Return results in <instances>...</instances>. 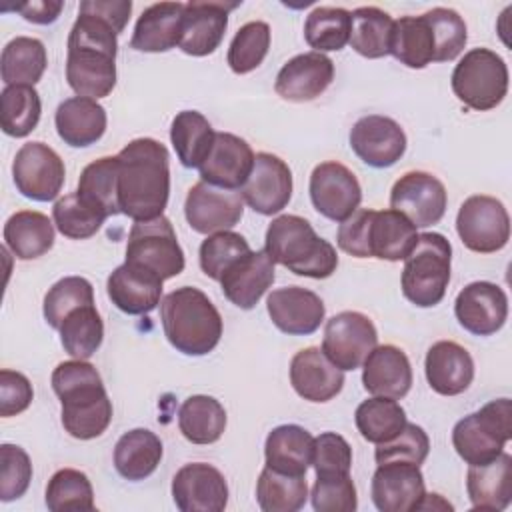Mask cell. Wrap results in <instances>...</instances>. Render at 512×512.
<instances>
[{
	"mask_svg": "<svg viewBox=\"0 0 512 512\" xmlns=\"http://www.w3.org/2000/svg\"><path fill=\"white\" fill-rule=\"evenodd\" d=\"M66 48L68 86L84 98L108 96L116 86L118 32L114 26L80 2Z\"/></svg>",
	"mask_w": 512,
	"mask_h": 512,
	"instance_id": "cell-1",
	"label": "cell"
},
{
	"mask_svg": "<svg viewBox=\"0 0 512 512\" xmlns=\"http://www.w3.org/2000/svg\"><path fill=\"white\" fill-rule=\"evenodd\" d=\"M116 158L120 214L134 222L162 216L170 196V156L166 146L154 138H136Z\"/></svg>",
	"mask_w": 512,
	"mask_h": 512,
	"instance_id": "cell-2",
	"label": "cell"
},
{
	"mask_svg": "<svg viewBox=\"0 0 512 512\" xmlns=\"http://www.w3.org/2000/svg\"><path fill=\"white\" fill-rule=\"evenodd\" d=\"M50 382L62 404V426L72 438L92 440L106 432L112 422V402L90 362L78 358L60 362Z\"/></svg>",
	"mask_w": 512,
	"mask_h": 512,
	"instance_id": "cell-3",
	"label": "cell"
},
{
	"mask_svg": "<svg viewBox=\"0 0 512 512\" xmlns=\"http://www.w3.org/2000/svg\"><path fill=\"white\" fill-rule=\"evenodd\" d=\"M166 340L186 356L212 352L222 336V316L212 300L194 286H180L160 300Z\"/></svg>",
	"mask_w": 512,
	"mask_h": 512,
	"instance_id": "cell-4",
	"label": "cell"
},
{
	"mask_svg": "<svg viewBox=\"0 0 512 512\" xmlns=\"http://www.w3.org/2000/svg\"><path fill=\"white\" fill-rule=\"evenodd\" d=\"M264 240V250L270 260L298 276L322 280L336 272V248L320 238L312 224L302 216L282 214L274 218Z\"/></svg>",
	"mask_w": 512,
	"mask_h": 512,
	"instance_id": "cell-5",
	"label": "cell"
},
{
	"mask_svg": "<svg viewBox=\"0 0 512 512\" xmlns=\"http://www.w3.org/2000/svg\"><path fill=\"white\" fill-rule=\"evenodd\" d=\"M452 246L438 232L418 234L416 246L404 258L402 294L418 308H432L442 302L450 282Z\"/></svg>",
	"mask_w": 512,
	"mask_h": 512,
	"instance_id": "cell-6",
	"label": "cell"
},
{
	"mask_svg": "<svg viewBox=\"0 0 512 512\" xmlns=\"http://www.w3.org/2000/svg\"><path fill=\"white\" fill-rule=\"evenodd\" d=\"M512 438V404L510 398H498L480 410L464 416L452 430V444L458 456L470 464H486L504 452Z\"/></svg>",
	"mask_w": 512,
	"mask_h": 512,
	"instance_id": "cell-7",
	"label": "cell"
},
{
	"mask_svg": "<svg viewBox=\"0 0 512 512\" xmlns=\"http://www.w3.org/2000/svg\"><path fill=\"white\" fill-rule=\"evenodd\" d=\"M450 84L464 106L486 112L508 94V66L494 50L472 48L454 66Z\"/></svg>",
	"mask_w": 512,
	"mask_h": 512,
	"instance_id": "cell-8",
	"label": "cell"
},
{
	"mask_svg": "<svg viewBox=\"0 0 512 512\" xmlns=\"http://www.w3.org/2000/svg\"><path fill=\"white\" fill-rule=\"evenodd\" d=\"M126 262L154 272L162 280L174 278L184 270V252L172 222L164 214L132 224L126 242Z\"/></svg>",
	"mask_w": 512,
	"mask_h": 512,
	"instance_id": "cell-9",
	"label": "cell"
},
{
	"mask_svg": "<svg viewBox=\"0 0 512 512\" xmlns=\"http://www.w3.org/2000/svg\"><path fill=\"white\" fill-rule=\"evenodd\" d=\"M456 232L462 244L472 252H498L510 240L508 210L494 196L474 194L466 198L458 210Z\"/></svg>",
	"mask_w": 512,
	"mask_h": 512,
	"instance_id": "cell-10",
	"label": "cell"
},
{
	"mask_svg": "<svg viewBox=\"0 0 512 512\" xmlns=\"http://www.w3.org/2000/svg\"><path fill=\"white\" fill-rule=\"evenodd\" d=\"M378 346L374 322L356 310H344L326 320L322 352L340 370H356Z\"/></svg>",
	"mask_w": 512,
	"mask_h": 512,
	"instance_id": "cell-11",
	"label": "cell"
},
{
	"mask_svg": "<svg viewBox=\"0 0 512 512\" xmlns=\"http://www.w3.org/2000/svg\"><path fill=\"white\" fill-rule=\"evenodd\" d=\"M66 168L62 158L44 142H26L12 162L16 190L34 202L54 200L64 186Z\"/></svg>",
	"mask_w": 512,
	"mask_h": 512,
	"instance_id": "cell-12",
	"label": "cell"
},
{
	"mask_svg": "<svg viewBox=\"0 0 512 512\" xmlns=\"http://www.w3.org/2000/svg\"><path fill=\"white\" fill-rule=\"evenodd\" d=\"M446 204V188L430 172H406L390 190V208L404 214L416 228L438 224L446 212Z\"/></svg>",
	"mask_w": 512,
	"mask_h": 512,
	"instance_id": "cell-13",
	"label": "cell"
},
{
	"mask_svg": "<svg viewBox=\"0 0 512 512\" xmlns=\"http://www.w3.org/2000/svg\"><path fill=\"white\" fill-rule=\"evenodd\" d=\"M310 200L318 214L332 222L346 220L362 202V188L350 168L328 160L310 174Z\"/></svg>",
	"mask_w": 512,
	"mask_h": 512,
	"instance_id": "cell-14",
	"label": "cell"
},
{
	"mask_svg": "<svg viewBox=\"0 0 512 512\" xmlns=\"http://www.w3.org/2000/svg\"><path fill=\"white\" fill-rule=\"evenodd\" d=\"M244 214V198L236 190L196 182L186 196L184 216L190 228L198 234H214L230 230Z\"/></svg>",
	"mask_w": 512,
	"mask_h": 512,
	"instance_id": "cell-15",
	"label": "cell"
},
{
	"mask_svg": "<svg viewBox=\"0 0 512 512\" xmlns=\"http://www.w3.org/2000/svg\"><path fill=\"white\" fill-rule=\"evenodd\" d=\"M240 194L254 212L262 216L278 214L292 198V172L288 164L276 154L258 152Z\"/></svg>",
	"mask_w": 512,
	"mask_h": 512,
	"instance_id": "cell-16",
	"label": "cell"
},
{
	"mask_svg": "<svg viewBox=\"0 0 512 512\" xmlns=\"http://www.w3.org/2000/svg\"><path fill=\"white\" fill-rule=\"evenodd\" d=\"M172 498L180 512H222L228 504V484L212 464L190 462L174 474Z\"/></svg>",
	"mask_w": 512,
	"mask_h": 512,
	"instance_id": "cell-17",
	"label": "cell"
},
{
	"mask_svg": "<svg viewBox=\"0 0 512 512\" xmlns=\"http://www.w3.org/2000/svg\"><path fill=\"white\" fill-rule=\"evenodd\" d=\"M454 314L466 332L474 336H492L508 318V296L494 282H470L458 292Z\"/></svg>",
	"mask_w": 512,
	"mask_h": 512,
	"instance_id": "cell-18",
	"label": "cell"
},
{
	"mask_svg": "<svg viewBox=\"0 0 512 512\" xmlns=\"http://www.w3.org/2000/svg\"><path fill=\"white\" fill-rule=\"evenodd\" d=\"M350 148L364 164L388 168L404 156L406 134L396 120L382 114H368L352 126Z\"/></svg>",
	"mask_w": 512,
	"mask_h": 512,
	"instance_id": "cell-19",
	"label": "cell"
},
{
	"mask_svg": "<svg viewBox=\"0 0 512 512\" xmlns=\"http://www.w3.org/2000/svg\"><path fill=\"white\" fill-rule=\"evenodd\" d=\"M372 502L380 512H412L418 510L426 488L420 466L412 462L378 464L370 484Z\"/></svg>",
	"mask_w": 512,
	"mask_h": 512,
	"instance_id": "cell-20",
	"label": "cell"
},
{
	"mask_svg": "<svg viewBox=\"0 0 512 512\" xmlns=\"http://www.w3.org/2000/svg\"><path fill=\"white\" fill-rule=\"evenodd\" d=\"M266 310L272 324L290 336L314 334L324 322L322 298L302 286H284L268 294Z\"/></svg>",
	"mask_w": 512,
	"mask_h": 512,
	"instance_id": "cell-21",
	"label": "cell"
},
{
	"mask_svg": "<svg viewBox=\"0 0 512 512\" xmlns=\"http://www.w3.org/2000/svg\"><path fill=\"white\" fill-rule=\"evenodd\" d=\"M238 2H186L178 48L188 56L212 54L228 28V14Z\"/></svg>",
	"mask_w": 512,
	"mask_h": 512,
	"instance_id": "cell-22",
	"label": "cell"
},
{
	"mask_svg": "<svg viewBox=\"0 0 512 512\" xmlns=\"http://www.w3.org/2000/svg\"><path fill=\"white\" fill-rule=\"evenodd\" d=\"M254 152L250 144L230 132H216L206 160L200 164V178L218 188L238 190L254 166Z\"/></svg>",
	"mask_w": 512,
	"mask_h": 512,
	"instance_id": "cell-23",
	"label": "cell"
},
{
	"mask_svg": "<svg viewBox=\"0 0 512 512\" xmlns=\"http://www.w3.org/2000/svg\"><path fill=\"white\" fill-rule=\"evenodd\" d=\"M334 78V62L322 52H304L290 58L278 72L274 90L288 102L318 98Z\"/></svg>",
	"mask_w": 512,
	"mask_h": 512,
	"instance_id": "cell-24",
	"label": "cell"
},
{
	"mask_svg": "<svg viewBox=\"0 0 512 512\" xmlns=\"http://www.w3.org/2000/svg\"><path fill=\"white\" fill-rule=\"evenodd\" d=\"M290 384L308 402H328L344 386V370L328 360L322 348L310 346L290 360Z\"/></svg>",
	"mask_w": 512,
	"mask_h": 512,
	"instance_id": "cell-25",
	"label": "cell"
},
{
	"mask_svg": "<svg viewBox=\"0 0 512 512\" xmlns=\"http://www.w3.org/2000/svg\"><path fill=\"white\" fill-rule=\"evenodd\" d=\"M274 262L266 250H250L240 256L218 280L224 296L240 310H252L264 292L272 286Z\"/></svg>",
	"mask_w": 512,
	"mask_h": 512,
	"instance_id": "cell-26",
	"label": "cell"
},
{
	"mask_svg": "<svg viewBox=\"0 0 512 512\" xmlns=\"http://www.w3.org/2000/svg\"><path fill=\"white\" fill-rule=\"evenodd\" d=\"M162 282L154 272L124 262L108 276L106 292L118 310L130 316H142L160 304Z\"/></svg>",
	"mask_w": 512,
	"mask_h": 512,
	"instance_id": "cell-27",
	"label": "cell"
},
{
	"mask_svg": "<svg viewBox=\"0 0 512 512\" xmlns=\"http://www.w3.org/2000/svg\"><path fill=\"white\" fill-rule=\"evenodd\" d=\"M424 374L434 392L458 396L468 390L474 380V360L458 342L440 340L426 352Z\"/></svg>",
	"mask_w": 512,
	"mask_h": 512,
	"instance_id": "cell-28",
	"label": "cell"
},
{
	"mask_svg": "<svg viewBox=\"0 0 512 512\" xmlns=\"http://www.w3.org/2000/svg\"><path fill=\"white\" fill-rule=\"evenodd\" d=\"M362 366V384L372 396L400 400L410 392L412 366L404 350L398 346H376Z\"/></svg>",
	"mask_w": 512,
	"mask_h": 512,
	"instance_id": "cell-29",
	"label": "cell"
},
{
	"mask_svg": "<svg viewBox=\"0 0 512 512\" xmlns=\"http://www.w3.org/2000/svg\"><path fill=\"white\" fill-rule=\"evenodd\" d=\"M56 132L64 144L86 148L96 144L106 132V110L92 98L72 96L60 102L54 116Z\"/></svg>",
	"mask_w": 512,
	"mask_h": 512,
	"instance_id": "cell-30",
	"label": "cell"
},
{
	"mask_svg": "<svg viewBox=\"0 0 512 512\" xmlns=\"http://www.w3.org/2000/svg\"><path fill=\"white\" fill-rule=\"evenodd\" d=\"M416 226L400 212L370 210L368 220V258H380L388 262L404 260L416 246Z\"/></svg>",
	"mask_w": 512,
	"mask_h": 512,
	"instance_id": "cell-31",
	"label": "cell"
},
{
	"mask_svg": "<svg viewBox=\"0 0 512 512\" xmlns=\"http://www.w3.org/2000/svg\"><path fill=\"white\" fill-rule=\"evenodd\" d=\"M182 2H158L148 6L136 20L130 48L138 52H168L180 44Z\"/></svg>",
	"mask_w": 512,
	"mask_h": 512,
	"instance_id": "cell-32",
	"label": "cell"
},
{
	"mask_svg": "<svg viewBox=\"0 0 512 512\" xmlns=\"http://www.w3.org/2000/svg\"><path fill=\"white\" fill-rule=\"evenodd\" d=\"M466 490L472 508L504 510L512 500V456L502 452L498 458L470 466L466 474Z\"/></svg>",
	"mask_w": 512,
	"mask_h": 512,
	"instance_id": "cell-33",
	"label": "cell"
},
{
	"mask_svg": "<svg viewBox=\"0 0 512 512\" xmlns=\"http://www.w3.org/2000/svg\"><path fill=\"white\" fill-rule=\"evenodd\" d=\"M314 438L298 424H280L266 436V466L292 476H304L312 464Z\"/></svg>",
	"mask_w": 512,
	"mask_h": 512,
	"instance_id": "cell-34",
	"label": "cell"
},
{
	"mask_svg": "<svg viewBox=\"0 0 512 512\" xmlns=\"http://www.w3.org/2000/svg\"><path fill=\"white\" fill-rule=\"evenodd\" d=\"M4 244L18 260H34L54 246L52 220L36 210L14 212L4 224Z\"/></svg>",
	"mask_w": 512,
	"mask_h": 512,
	"instance_id": "cell-35",
	"label": "cell"
},
{
	"mask_svg": "<svg viewBox=\"0 0 512 512\" xmlns=\"http://www.w3.org/2000/svg\"><path fill=\"white\" fill-rule=\"evenodd\" d=\"M162 460V440L148 428H134L124 432L114 446L116 472L138 482L148 478Z\"/></svg>",
	"mask_w": 512,
	"mask_h": 512,
	"instance_id": "cell-36",
	"label": "cell"
},
{
	"mask_svg": "<svg viewBox=\"0 0 512 512\" xmlns=\"http://www.w3.org/2000/svg\"><path fill=\"white\" fill-rule=\"evenodd\" d=\"M178 428L192 444H212L226 430V410L212 396H188L178 410Z\"/></svg>",
	"mask_w": 512,
	"mask_h": 512,
	"instance_id": "cell-37",
	"label": "cell"
},
{
	"mask_svg": "<svg viewBox=\"0 0 512 512\" xmlns=\"http://www.w3.org/2000/svg\"><path fill=\"white\" fill-rule=\"evenodd\" d=\"M434 34L426 16H402L394 20L390 54L404 66L420 70L434 62Z\"/></svg>",
	"mask_w": 512,
	"mask_h": 512,
	"instance_id": "cell-38",
	"label": "cell"
},
{
	"mask_svg": "<svg viewBox=\"0 0 512 512\" xmlns=\"http://www.w3.org/2000/svg\"><path fill=\"white\" fill-rule=\"evenodd\" d=\"M48 66L46 48L38 38H12L0 58V72L6 86H34Z\"/></svg>",
	"mask_w": 512,
	"mask_h": 512,
	"instance_id": "cell-39",
	"label": "cell"
},
{
	"mask_svg": "<svg viewBox=\"0 0 512 512\" xmlns=\"http://www.w3.org/2000/svg\"><path fill=\"white\" fill-rule=\"evenodd\" d=\"M214 136V128L198 110L178 112L170 126V142L180 164L186 168H200L212 148Z\"/></svg>",
	"mask_w": 512,
	"mask_h": 512,
	"instance_id": "cell-40",
	"label": "cell"
},
{
	"mask_svg": "<svg viewBox=\"0 0 512 512\" xmlns=\"http://www.w3.org/2000/svg\"><path fill=\"white\" fill-rule=\"evenodd\" d=\"M394 20L376 6H360L350 12V46L364 58H382L390 54Z\"/></svg>",
	"mask_w": 512,
	"mask_h": 512,
	"instance_id": "cell-41",
	"label": "cell"
},
{
	"mask_svg": "<svg viewBox=\"0 0 512 512\" xmlns=\"http://www.w3.org/2000/svg\"><path fill=\"white\" fill-rule=\"evenodd\" d=\"M90 206L100 210L106 218L120 214L118 206V158L102 156L80 172L78 190Z\"/></svg>",
	"mask_w": 512,
	"mask_h": 512,
	"instance_id": "cell-42",
	"label": "cell"
},
{
	"mask_svg": "<svg viewBox=\"0 0 512 512\" xmlns=\"http://www.w3.org/2000/svg\"><path fill=\"white\" fill-rule=\"evenodd\" d=\"M354 422L364 440L382 444L392 440L404 428L406 412L394 398L372 396L358 404Z\"/></svg>",
	"mask_w": 512,
	"mask_h": 512,
	"instance_id": "cell-43",
	"label": "cell"
},
{
	"mask_svg": "<svg viewBox=\"0 0 512 512\" xmlns=\"http://www.w3.org/2000/svg\"><path fill=\"white\" fill-rule=\"evenodd\" d=\"M60 342L64 350L78 360H88L102 344L104 322L94 304L72 310L60 324Z\"/></svg>",
	"mask_w": 512,
	"mask_h": 512,
	"instance_id": "cell-44",
	"label": "cell"
},
{
	"mask_svg": "<svg viewBox=\"0 0 512 512\" xmlns=\"http://www.w3.org/2000/svg\"><path fill=\"white\" fill-rule=\"evenodd\" d=\"M308 486L304 476L276 472L268 466L258 476L256 500L264 512H296L306 504Z\"/></svg>",
	"mask_w": 512,
	"mask_h": 512,
	"instance_id": "cell-45",
	"label": "cell"
},
{
	"mask_svg": "<svg viewBox=\"0 0 512 512\" xmlns=\"http://www.w3.org/2000/svg\"><path fill=\"white\" fill-rule=\"evenodd\" d=\"M42 104L34 86H6L0 94V124L4 134L28 136L40 120Z\"/></svg>",
	"mask_w": 512,
	"mask_h": 512,
	"instance_id": "cell-46",
	"label": "cell"
},
{
	"mask_svg": "<svg viewBox=\"0 0 512 512\" xmlns=\"http://www.w3.org/2000/svg\"><path fill=\"white\" fill-rule=\"evenodd\" d=\"M304 38L314 52L342 50L350 40V12L336 6H316L306 16Z\"/></svg>",
	"mask_w": 512,
	"mask_h": 512,
	"instance_id": "cell-47",
	"label": "cell"
},
{
	"mask_svg": "<svg viewBox=\"0 0 512 512\" xmlns=\"http://www.w3.org/2000/svg\"><path fill=\"white\" fill-rule=\"evenodd\" d=\"M46 506L50 512L94 510V490L88 476L76 468L54 472L46 486Z\"/></svg>",
	"mask_w": 512,
	"mask_h": 512,
	"instance_id": "cell-48",
	"label": "cell"
},
{
	"mask_svg": "<svg viewBox=\"0 0 512 512\" xmlns=\"http://www.w3.org/2000/svg\"><path fill=\"white\" fill-rule=\"evenodd\" d=\"M52 220L62 236L72 240H86L100 230L106 216L90 206L84 198H80L78 192H72L56 200L52 208Z\"/></svg>",
	"mask_w": 512,
	"mask_h": 512,
	"instance_id": "cell-49",
	"label": "cell"
},
{
	"mask_svg": "<svg viewBox=\"0 0 512 512\" xmlns=\"http://www.w3.org/2000/svg\"><path fill=\"white\" fill-rule=\"evenodd\" d=\"M270 48V26L262 20L246 22L234 34L228 48V66L234 74H248L256 70Z\"/></svg>",
	"mask_w": 512,
	"mask_h": 512,
	"instance_id": "cell-50",
	"label": "cell"
},
{
	"mask_svg": "<svg viewBox=\"0 0 512 512\" xmlns=\"http://www.w3.org/2000/svg\"><path fill=\"white\" fill-rule=\"evenodd\" d=\"M250 252L248 240L232 230H222L208 234V238L200 244L198 252V262L202 272L212 278L220 280L222 274L244 254Z\"/></svg>",
	"mask_w": 512,
	"mask_h": 512,
	"instance_id": "cell-51",
	"label": "cell"
},
{
	"mask_svg": "<svg viewBox=\"0 0 512 512\" xmlns=\"http://www.w3.org/2000/svg\"><path fill=\"white\" fill-rule=\"evenodd\" d=\"M94 304V288L82 276H66L52 284L44 296V320L52 328H60L62 320L76 308Z\"/></svg>",
	"mask_w": 512,
	"mask_h": 512,
	"instance_id": "cell-52",
	"label": "cell"
},
{
	"mask_svg": "<svg viewBox=\"0 0 512 512\" xmlns=\"http://www.w3.org/2000/svg\"><path fill=\"white\" fill-rule=\"evenodd\" d=\"M434 34V62L454 60L466 46L468 32L464 18L452 8H432L424 12Z\"/></svg>",
	"mask_w": 512,
	"mask_h": 512,
	"instance_id": "cell-53",
	"label": "cell"
},
{
	"mask_svg": "<svg viewBox=\"0 0 512 512\" xmlns=\"http://www.w3.org/2000/svg\"><path fill=\"white\" fill-rule=\"evenodd\" d=\"M428 452H430V440L424 428H420L418 424L406 422L404 428L392 440L376 444L374 458H376V464L400 460V462H412L420 466L426 460Z\"/></svg>",
	"mask_w": 512,
	"mask_h": 512,
	"instance_id": "cell-54",
	"label": "cell"
},
{
	"mask_svg": "<svg viewBox=\"0 0 512 512\" xmlns=\"http://www.w3.org/2000/svg\"><path fill=\"white\" fill-rule=\"evenodd\" d=\"M32 480V462L16 444L0 446V500L12 502L26 494Z\"/></svg>",
	"mask_w": 512,
	"mask_h": 512,
	"instance_id": "cell-55",
	"label": "cell"
},
{
	"mask_svg": "<svg viewBox=\"0 0 512 512\" xmlns=\"http://www.w3.org/2000/svg\"><path fill=\"white\" fill-rule=\"evenodd\" d=\"M310 498L316 512H354L358 508L356 486L350 474L316 476Z\"/></svg>",
	"mask_w": 512,
	"mask_h": 512,
	"instance_id": "cell-56",
	"label": "cell"
},
{
	"mask_svg": "<svg viewBox=\"0 0 512 512\" xmlns=\"http://www.w3.org/2000/svg\"><path fill=\"white\" fill-rule=\"evenodd\" d=\"M312 466L316 470V476L350 474L352 448L346 438L336 432H322L320 436H316Z\"/></svg>",
	"mask_w": 512,
	"mask_h": 512,
	"instance_id": "cell-57",
	"label": "cell"
},
{
	"mask_svg": "<svg viewBox=\"0 0 512 512\" xmlns=\"http://www.w3.org/2000/svg\"><path fill=\"white\" fill-rule=\"evenodd\" d=\"M34 398L30 380L16 370H0V416H16L24 412Z\"/></svg>",
	"mask_w": 512,
	"mask_h": 512,
	"instance_id": "cell-58",
	"label": "cell"
},
{
	"mask_svg": "<svg viewBox=\"0 0 512 512\" xmlns=\"http://www.w3.org/2000/svg\"><path fill=\"white\" fill-rule=\"evenodd\" d=\"M82 4L106 22H110L118 34L124 32L132 12L130 0H84Z\"/></svg>",
	"mask_w": 512,
	"mask_h": 512,
	"instance_id": "cell-59",
	"label": "cell"
},
{
	"mask_svg": "<svg viewBox=\"0 0 512 512\" xmlns=\"http://www.w3.org/2000/svg\"><path fill=\"white\" fill-rule=\"evenodd\" d=\"M62 6L64 4L60 0H32V2L16 4L14 10L32 24H52L60 16Z\"/></svg>",
	"mask_w": 512,
	"mask_h": 512,
	"instance_id": "cell-60",
	"label": "cell"
}]
</instances>
